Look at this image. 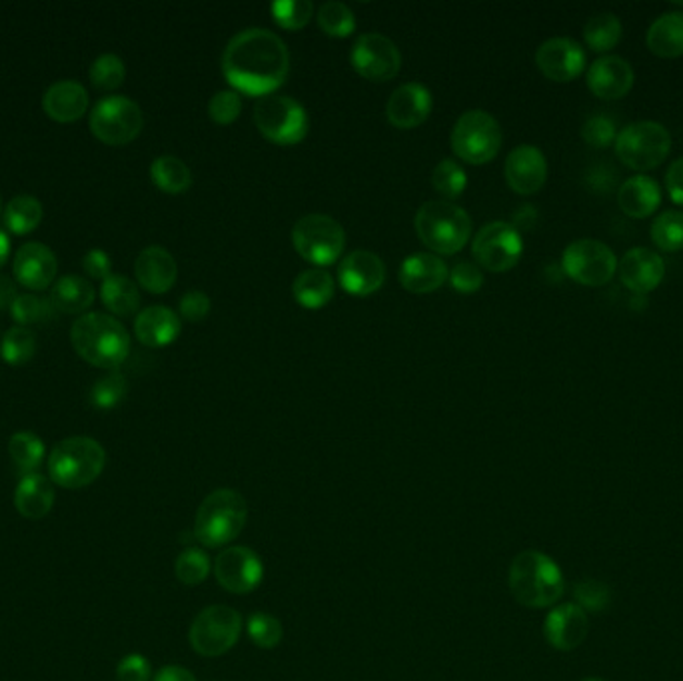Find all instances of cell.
Returning <instances> with one entry per match:
<instances>
[{"label": "cell", "mask_w": 683, "mask_h": 681, "mask_svg": "<svg viewBox=\"0 0 683 681\" xmlns=\"http://www.w3.org/2000/svg\"><path fill=\"white\" fill-rule=\"evenodd\" d=\"M223 73L230 87L262 99L284 85L290 52L284 40L270 30L246 28L224 50Z\"/></svg>", "instance_id": "obj_1"}, {"label": "cell", "mask_w": 683, "mask_h": 681, "mask_svg": "<svg viewBox=\"0 0 683 681\" xmlns=\"http://www.w3.org/2000/svg\"><path fill=\"white\" fill-rule=\"evenodd\" d=\"M508 582L516 602L535 609L556 606L566 590L558 564L537 550H526L511 559Z\"/></svg>", "instance_id": "obj_2"}, {"label": "cell", "mask_w": 683, "mask_h": 681, "mask_svg": "<svg viewBox=\"0 0 683 681\" xmlns=\"http://www.w3.org/2000/svg\"><path fill=\"white\" fill-rule=\"evenodd\" d=\"M71 340L80 358L104 370H116L130 352V336L125 326L102 312L80 316L73 324Z\"/></svg>", "instance_id": "obj_3"}, {"label": "cell", "mask_w": 683, "mask_h": 681, "mask_svg": "<svg viewBox=\"0 0 683 681\" xmlns=\"http://www.w3.org/2000/svg\"><path fill=\"white\" fill-rule=\"evenodd\" d=\"M246 521V500L235 490L223 488L202 500L194 520V538L204 547H223L237 540Z\"/></svg>", "instance_id": "obj_4"}, {"label": "cell", "mask_w": 683, "mask_h": 681, "mask_svg": "<svg viewBox=\"0 0 683 681\" xmlns=\"http://www.w3.org/2000/svg\"><path fill=\"white\" fill-rule=\"evenodd\" d=\"M106 466V452L94 438L73 436L52 447L49 456L50 482L78 490L99 478Z\"/></svg>", "instance_id": "obj_5"}, {"label": "cell", "mask_w": 683, "mask_h": 681, "mask_svg": "<svg viewBox=\"0 0 683 681\" xmlns=\"http://www.w3.org/2000/svg\"><path fill=\"white\" fill-rule=\"evenodd\" d=\"M416 232L435 254H456L468 244L472 218L447 200H430L416 212Z\"/></svg>", "instance_id": "obj_6"}, {"label": "cell", "mask_w": 683, "mask_h": 681, "mask_svg": "<svg viewBox=\"0 0 683 681\" xmlns=\"http://www.w3.org/2000/svg\"><path fill=\"white\" fill-rule=\"evenodd\" d=\"M616 154L628 168L635 173H647L658 168L670 156L671 135L663 124L640 121L628 124L616 142Z\"/></svg>", "instance_id": "obj_7"}, {"label": "cell", "mask_w": 683, "mask_h": 681, "mask_svg": "<svg viewBox=\"0 0 683 681\" xmlns=\"http://www.w3.org/2000/svg\"><path fill=\"white\" fill-rule=\"evenodd\" d=\"M292 244L304 261L316 266H330L344 252L346 232L326 214H308L294 224Z\"/></svg>", "instance_id": "obj_8"}, {"label": "cell", "mask_w": 683, "mask_h": 681, "mask_svg": "<svg viewBox=\"0 0 683 681\" xmlns=\"http://www.w3.org/2000/svg\"><path fill=\"white\" fill-rule=\"evenodd\" d=\"M254 123L262 137L280 147L299 144L308 135V114L300 102L288 97H262L254 106Z\"/></svg>", "instance_id": "obj_9"}, {"label": "cell", "mask_w": 683, "mask_h": 681, "mask_svg": "<svg viewBox=\"0 0 683 681\" xmlns=\"http://www.w3.org/2000/svg\"><path fill=\"white\" fill-rule=\"evenodd\" d=\"M502 149V128L496 118L485 111L461 114L452 130V150L464 162L485 164L494 161Z\"/></svg>", "instance_id": "obj_10"}, {"label": "cell", "mask_w": 683, "mask_h": 681, "mask_svg": "<svg viewBox=\"0 0 683 681\" xmlns=\"http://www.w3.org/2000/svg\"><path fill=\"white\" fill-rule=\"evenodd\" d=\"M88 124L102 144L125 147L142 133L144 116L135 100L114 94L94 104Z\"/></svg>", "instance_id": "obj_11"}, {"label": "cell", "mask_w": 683, "mask_h": 681, "mask_svg": "<svg viewBox=\"0 0 683 681\" xmlns=\"http://www.w3.org/2000/svg\"><path fill=\"white\" fill-rule=\"evenodd\" d=\"M244 619L235 607L211 606L202 609L190 626V645L204 657H218L230 652L242 633Z\"/></svg>", "instance_id": "obj_12"}, {"label": "cell", "mask_w": 683, "mask_h": 681, "mask_svg": "<svg viewBox=\"0 0 683 681\" xmlns=\"http://www.w3.org/2000/svg\"><path fill=\"white\" fill-rule=\"evenodd\" d=\"M561 270L578 285L599 288L618 273V258L608 244L596 238H582L564 250Z\"/></svg>", "instance_id": "obj_13"}, {"label": "cell", "mask_w": 683, "mask_h": 681, "mask_svg": "<svg viewBox=\"0 0 683 681\" xmlns=\"http://www.w3.org/2000/svg\"><path fill=\"white\" fill-rule=\"evenodd\" d=\"M473 258L490 273H508L522 258L523 240L509 223H490L476 235Z\"/></svg>", "instance_id": "obj_14"}, {"label": "cell", "mask_w": 683, "mask_h": 681, "mask_svg": "<svg viewBox=\"0 0 683 681\" xmlns=\"http://www.w3.org/2000/svg\"><path fill=\"white\" fill-rule=\"evenodd\" d=\"M350 62L358 75L374 83L392 80L400 73L402 54L394 40L380 33H366L358 37L350 52Z\"/></svg>", "instance_id": "obj_15"}, {"label": "cell", "mask_w": 683, "mask_h": 681, "mask_svg": "<svg viewBox=\"0 0 683 681\" xmlns=\"http://www.w3.org/2000/svg\"><path fill=\"white\" fill-rule=\"evenodd\" d=\"M216 582L230 594H250L261 585L264 564L246 545H230L214 559Z\"/></svg>", "instance_id": "obj_16"}, {"label": "cell", "mask_w": 683, "mask_h": 681, "mask_svg": "<svg viewBox=\"0 0 683 681\" xmlns=\"http://www.w3.org/2000/svg\"><path fill=\"white\" fill-rule=\"evenodd\" d=\"M535 64L549 80L572 83L584 73L585 52L572 38H549L535 52Z\"/></svg>", "instance_id": "obj_17"}, {"label": "cell", "mask_w": 683, "mask_h": 681, "mask_svg": "<svg viewBox=\"0 0 683 681\" xmlns=\"http://www.w3.org/2000/svg\"><path fill=\"white\" fill-rule=\"evenodd\" d=\"M618 274H620L621 285L634 294H649L654 292L663 276H666V262L658 252L649 248H632L623 254L621 262H618Z\"/></svg>", "instance_id": "obj_18"}, {"label": "cell", "mask_w": 683, "mask_h": 681, "mask_svg": "<svg viewBox=\"0 0 683 681\" xmlns=\"http://www.w3.org/2000/svg\"><path fill=\"white\" fill-rule=\"evenodd\" d=\"M338 280L352 297H370L384 286V262L374 252L356 250L340 264Z\"/></svg>", "instance_id": "obj_19"}, {"label": "cell", "mask_w": 683, "mask_h": 681, "mask_svg": "<svg viewBox=\"0 0 683 681\" xmlns=\"http://www.w3.org/2000/svg\"><path fill=\"white\" fill-rule=\"evenodd\" d=\"M13 273L18 285L40 292L54 282L59 262L47 244L26 242L14 254Z\"/></svg>", "instance_id": "obj_20"}, {"label": "cell", "mask_w": 683, "mask_h": 681, "mask_svg": "<svg viewBox=\"0 0 683 681\" xmlns=\"http://www.w3.org/2000/svg\"><path fill=\"white\" fill-rule=\"evenodd\" d=\"M590 632V618L578 604H561L546 616L544 635L547 644L559 652H572L584 644Z\"/></svg>", "instance_id": "obj_21"}, {"label": "cell", "mask_w": 683, "mask_h": 681, "mask_svg": "<svg viewBox=\"0 0 683 681\" xmlns=\"http://www.w3.org/2000/svg\"><path fill=\"white\" fill-rule=\"evenodd\" d=\"M506 182L518 194H535L546 185L547 162L544 152L532 144L516 147L506 159Z\"/></svg>", "instance_id": "obj_22"}, {"label": "cell", "mask_w": 683, "mask_h": 681, "mask_svg": "<svg viewBox=\"0 0 683 681\" xmlns=\"http://www.w3.org/2000/svg\"><path fill=\"white\" fill-rule=\"evenodd\" d=\"M634 68L621 56H602L587 71V88L597 99H623L634 87Z\"/></svg>", "instance_id": "obj_23"}, {"label": "cell", "mask_w": 683, "mask_h": 681, "mask_svg": "<svg viewBox=\"0 0 683 681\" xmlns=\"http://www.w3.org/2000/svg\"><path fill=\"white\" fill-rule=\"evenodd\" d=\"M432 112V94L418 83H408L397 87L385 104V116L392 126L400 130L416 128Z\"/></svg>", "instance_id": "obj_24"}, {"label": "cell", "mask_w": 683, "mask_h": 681, "mask_svg": "<svg viewBox=\"0 0 683 681\" xmlns=\"http://www.w3.org/2000/svg\"><path fill=\"white\" fill-rule=\"evenodd\" d=\"M446 262L430 252H416L400 266V285L414 294H430L447 280Z\"/></svg>", "instance_id": "obj_25"}, {"label": "cell", "mask_w": 683, "mask_h": 681, "mask_svg": "<svg viewBox=\"0 0 683 681\" xmlns=\"http://www.w3.org/2000/svg\"><path fill=\"white\" fill-rule=\"evenodd\" d=\"M138 285L150 294H164L176 282L178 266L175 256L162 247L144 248L135 264Z\"/></svg>", "instance_id": "obj_26"}, {"label": "cell", "mask_w": 683, "mask_h": 681, "mask_svg": "<svg viewBox=\"0 0 683 681\" xmlns=\"http://www.w3.org/2000/svg\"><path fill=\"white\" fill-rule=\"evenodd\" d=\"M42 111L56 123H75L88 111L87 88L76 80L54 83L42 97Z\"/></svg>", "instance_id": "obj_27"}, {"label": "cell", "mask_w": 683, "mask_h": 681, "mask_svg": "<svg viewBox=\"0 0 683 681\" xmlns=\"http://www.w3.org/2000/svg\"><path fill=\"white\" fill-rule=\"evenodd\" d=\"M135 335L138 342L144 346H168L180 335V318L175 310L150 306L138 314L135 320Z\"/></svg>", "instance_id": "obj_28"}, {"label": "cell", "mask_w": 683, "mask_h": 681, "mask_svg": "<svg viewBox=\"0 0 683 681\" xmlns=\"http://www.w3.org/2000/svg\"><path fill=\"white\" fill-rule=\"evenodd\" d=\"M618 204L623 214L642 220L658 211L661 204V188L654 178L637 174L621 185Z\"/></svg>", "instance_id": "obj_29"}, {"label": "cell", "mask_w": 683, "mask_h": 681, "mask_svg": "<svg viewBox=\"0 0 683 681\" xmlns=\"http://www.w3.org/2000/svg\"><path fill=\"white\" fill-rule=\"evenodd\" d=\"M54 488L42 474L25 476L14 492V508L26 520H42L54 506Z\"/></svg>", "instance_id": "obj_30"}, {"label": "cell", "mask_w": 683, "mask_h": 681, "mask_svg": "<svg viewBox=\"0 0 683 681\" xmlns=\"http://www.w3.org/2000/svg\"><path fill=\"white\" fill-rule=\"evenodd\" d=\"M647 49L659 59L683 56V13H663L647 28Z\"/></svg>", "instance_id": "obj_31"}, {"label": "cell", "mask_w": 683, "mask_h": 681, "mask_svg": "<svg viewBox=\"0 0 683 681\" xmlns=\"http://www.w3.org/2000/svg\"><path fill=\"white\" fill-rule=\"evenodd\" d=\"M94 286L88 282L87 278L68 274L63 276L61 280H56V285L50 290V302L56 308V312L64 314H83L94 304Z\"/></svg>", "instance_id": "obj_32"}, {"label": "cell", "mask_w": 683, "mask_h": 681, "mask_svg": "<svg viewBox=\"0 0 683 681\" xmlns=\"http://www.w3.org/2000/svg\"><path fill=\"white\" fill-rule=\"evenodd\" d=\"M334 278L322 268H311L296 276L292 294L302 308L320 310L334 298Z\"/></svg>", "instance_id": "obj_33"}, {"label": "cell", "mask_w": 683, "mask_h": 681, "mask_svg": "<svg viewBox=\"0 0 683 681\" xmlns=\"http://www.w3.org/2000/svg\"><path fill=\"white\" fill-rule=\"evenodd\" d=\"M100 298L104 306L116 316H130L140 306L138 286L121 274H111L100 288Z\"/></svg>", "instance_id": "obj_34"}, {"label": "cell", "mask_w": 683, "mask_h": 681, "mask_svg": "<svg viewBox=\"0 0 683 681\" xmlns=\"http://www.w3.org/2000/svg\"><path fill=\"white\" fill-rule=\"evenodd\" d=\"M150 178L154 186L166 194H185L192 186V173L185 162L176 156H159L150 166Z\"/></svg>", "instance_id": "obj_35"}, {"label": "cell", "mask_w": 683, "mask_h": 681, "mask_svg": "<svg viewBox=\"0 0 683 681\" xmlns=\"http://www.w3.org/2000/svg\"><path fill=\"white\" fill-rule=\"evenodd\" d=\"M42 214L45 211H42L40 200L30 194H21V197H14L4 209V224L13 235H30L33 230H37L38 224L42 220Z\"/></svg>", "instance_id": "obj_36"}, {"label": "cell", "mask_w": 683, "mask_h": 681, "mask_svg": "<svg viewBox=\"0 0 683 681\" xmlns=\"http://www.w3.org/2000/svg\"><path fill=\"white\" fill-rule=\"evenodd\" d=\"M621 35H623V26L614 13L596 14L584 26L585 45L594 52H608L616 49Z\"/></svg>", "instance_id": "obj_37"}, {"label": "cell", "mask_w": 683, "mask_h": 681, "mask_svg": "<svg viewBox=\"0 0 683 681\" xmlns=\"http://www.w3.org/2000/svg\"><path fill=\"white\" fill-rule=\"evenodd\" d=\"M9 454L13 458L14 466L25 476L37 474L38 466L45 459V444L37 433L16 432L9 442Z\"/></svg>", "instance_id": "obj_38"}, {"label": "cell", "mask_w": 683, "mask_h": 681, "mask_svg": "<svg viewBox=\"0 0 683 681\" xmlns=\"http://www.w3.org/2000/svg\"><path fill=\"white\" fill-rule=\"evenodd\" d=\"M649 235L659 250L680 252L683 248V212H661L652 224Z\"/></svg>", "instance_id": "obj_39"}, {"label": "cell", "mask_w": 683, "mask_h": 681, "mask_svg": "<svg viewBox=\"0 0 683 681\" xmlns=\"http://www.w3.org/2000/svg\"><path fill=\"white\" fill-rule=\"evenodd\" d=\"M35 352H37V338L25 326H14L0 342L2 360L11 366H23L35 356Z\"/></svg>", "instance_id": "obj_40"}, {"label": "cell", "mask_w": 683, "mask_h": 681, "mask_svg": "<svg viewBox=\"0 0 683 681\" xmlns=\"http://www.w3.org/2000/svg\"><path fill=\"white\" fill-rule=\"evenodd\" d=\"M318 25L328 37L346 38L356 28V16L350 11L349 4L330 0L318 9Z\"/></svg>", "instance_id": "obj_41"}, {"label": "cell", "mask_w": 683, "mask_h": 681, "mask_svg": "<svg viewBox=\"0 0 683 681\" xmlns=\"http://www.w3.org/2000/svg\"><path fill=\"white\" fill-rule=\"evenodd\" d=\"M211 570V557L199 547H188L180 556L176 557V578H178V582L190 585V588L204 582Z\"/></svg>", "instance_id": "obj_42"}, {"label": "cell", "mask_w": 683, "mask_h": 681, "mask_svg": "<svg viewBox=\"0 0 683 681\" xmlns=\"http://www.w3.org/2000/svg\"><path fill=\"white\" fill-rule=\"evenodd\" d=\"M11 314H13L14 323L28 326V324L49 323L56 316V308L52 306L50 298L21 294L14 300Z\"/></svg>", "instance_id": "obj_43"}, {"label": "cell", "mask_w": 683, "mask_h": 681, "mask_svg": "<svg viewBox=\"0 0 683 681\" xmlns=\"http://www.w3.org/2000/svg\"><path fill=\"white\" fill-rule=\"evenodd\" d=\"M270 11L276 25L287 30H300L311 23L314 7L311 0H276Z\"/></svg>", "instance_id": "obj_44"}, {"label": "cell", "mask_w": 683, "mask_h": 681, "mask_svg": "<svg viewBox=\"0 0 683 681\" xmlns=\"http://www.w3.org/2000/svg\"><path fill=\"white\" fill-rule=\"evenodd\" d=\"M126 66L116 54H102L90 66V83L99 90H116L125 83Z\"/></svg>", "instance_id": "obj_45"}, {"label": "cell", "mask_w": 683, "mask_h": 681, "mask_svg": "<svg viewBox=\"0 0 683 681\" xmlns=\"http://www.w3.org/2000/svg\"><path fill=\"white\" fill-rule=\"evenodd\" d=\"M126 392H128V384H126L125 376L121 371L112 370L92 386L90 398L97 408L111 409L125 400Z\"/></svg>", "instance_id": "obj_46"}, {"label": "cell", "mask_w": 683, "mask_h": 681, "mask_svg": "<svg viewBox=\"0 0 683 681\" xmlns=\"http://www.w3.org/2000/svg\"><path fill=\"white\" fill-rule=\"evenodd\" d=\"M432 185L446 199H458L468 186V178L460 164L452 159L440 162L432 174Z\"/></svg>", "instance_id": "obj_47"}, {"label": "cell", "mask_w": 683, "mask_h": 681, "mask_svg": "<svg viewBox=\"0 0 683 681\" xmlns=\"http://www.w3.org/2000/svg\"><path fill=\"white\" fill-rule=\"evenodd\" d=\"M250 640L262 650H273L282 642V623L266 611H256L246 621Z\"/></svg>", "instance_id": "obj_48"}, {"label": "cell", "mask_w": 683, "mask_h": 681, "mask_svg": "<svg viewBox=\"0 0 683 681\" xmlns=\"http://www.w3.org/2000/svg\"><path fill=\"white\" fill-rule=\"evenodd\" d=\"M573 597H576V604L587 611H604L611 602V590L604 582H597V580H582V582L576 583L573 588Z\"/></svg>", "instance_id": "obj_49"}, {"label": "cell", "mask_w": 683, "mask_h": 681, "mask_svg": "<svg viewBox=\"0 0 683 681\" xmlns=\"http://www.w3.org/2000/svg\"><path fill=\"white\" fill-rule=\"evenodd\" d=\"M582 138L594 149H608L618 138L616 124L611 118L602 116V114L590 116L582 126Z\"/></svg>", "instance_id": "obj_50"}, {"label": "cell", "mask_w": 683, "mask_h": 681, "mask_svg": "<svg viewBox=\"0 0 683 681\" xmlns=\"http://www.w3.org/2000/svg\"><path fill=\"white\" fill-rule=\"evenodd\" d=\"M242 112V99L235 90H220L208 102V116L216 124H232Z\"/></svg>", "instance_id": "obj_51"}, {"label": "cell", "mask_w": 683, "mask_h": 681, "mask_svg": "<svg viewBox=\"0 0 683 681\" xmlns=\"http://www.w3.org/2000/svg\"><path fill=\"white\" fill-rule=\"evenodd\" d=\"M447 278H450V285L452 288L456 290V292H460V294H473V292H478L482 285H484V274H482V268L480 266H476L473 262H460V264H456L450 274H447Z\"/></svg>", "instance_id": "obj_52"}, {"label": "cell", "mask_w": 683, "mask_h": 681, "mask_svg": "<svg viewBox=\"0 0 683 681\" xmlns=\"http://www.w3.org/2000/svg\"><path fill=\"white\" fill-rule=\"evenodd\" d=\"M211 298L200 290H190L180 300V314L188 323H202L211 314Z\"/></svg>", "instance_id": "obj_53"}, {"label": "cell", "mask_w": 683, "mask_h": 681, "mask_svg": "<svg viewBox=\"0 0 683 681\" xmlns=\"http://www.w3.org/2000/svg\"><path fill=\"white\" fill-rule=\"evenodd\" d=\"M116 676H118L121 681H149V659L140 656V654H130V656L123 657L118 668H116Z\"/></svg>", "instance_id": "obj_54"}, {"label": "cell", "mask_w": 683, "mask_h": 681, "mask_svg": "<svg viewBox=\"0 0 683 681\" xmlns=\"http://www.w3.org/2000/svg\"><path fill=\"white\" fill-rule=\"evenodd\" d=\"M83 268H85V273L90 278L104 282L112 274L111 256L104 250H99V248L88 250L87 256L83 258Z\"/></svg>", "instance_id": "obj_55"}, {"label": "cell", "mask_w": 683, "mask_h": 681, "mask_svg": "<svg viewBox=\"0 0 683 681\" xmlns=\"http://www.w3.org/2000/svg\"><path fill=\"white\" fill-rule=\"evenodd\" d=\"M666 188L670 192V199L683 206V156L671 162L666 173Z\"/></svg>", "instance_id": "obj_56"}, {"label": "cell", "mask_w": 683, "mask_h": 681, "mask_svg": "<svg viewBox=\"0 0 683 681\" xmlns=\"http://www.w3.org/2000/svg\"><path fill=\"white\" fill-rule=\"evenodd\" d=\"M154 681H197V678H194V673L188 671L187 668L166 666V668H162L161 671L154 676Z\"/></svg>", "instance_id": "obj_57"}, {"label": "cell", "mask_w": 683, "mask_h": 681, "mask_svg": "<svg viewBox=\"0 0 683 681\" xmlns=\"http://www.w3.org/2000/svg\"><path fill=\"white\" fill-rule=\"evenodd\" d=\"M18 298L16 294V286L13 280L4 274H0V310H11L14 300Z\"/></svg>", "instance_id": "obj_58"}, {"label": "cell", "mask_w": 683, "mask_h": 681, "mask_svg": "<svg viewBox=\"0 0 683 681\" xmlns=\"http://www.w3.org/2000/svg\"><path fill=\"white\" fill-rule=\"evenodd\" d=\"M535 218H537V214H535L534 206L526 204V206H522L520 211L514 214V228H532V224H535Z\"/></svg>", "instance_id": "obj_59"}, {"label": "cell", "mask_w": 683, "mask_h": 681, "mask_svg": "<svg viewBox=\"0 0 683 681\" xmlns=\"http://www.w3.org/2000/svg\"><path fill=\"white\" fill-rule=\"evenodd\" d=\"M9 254H11V240L0 230V268L9 261Z\"/></svg>", "instance_id": "obj_60"}, {"label": "cell", "mask_w": 683, "mask_h": 681, "mask_svg": "<svg viewBox=\"0 0 683 681\" xmlns=\"http://www.w3.org/2000/svg\"><path fill=\"white\" fill-rule=\"evenodd\" d=\"M582 681H604L602 678H584Z\"/></svg>", "instance_id": "obj_61"}, {"label": "cell", "mask_w": 683, "mask_h": 681, "mask_svg": "<svg viewBox=\"0 0 683 681\" xmlns=\"http://www.w3.org/2000/svg\"><path fill=\"white\" fill-rule=\"evenodd\" d=\"M0 211H2V197H0Z\"/></svg>", "instance_id": "obj_62"}]
</instances>
